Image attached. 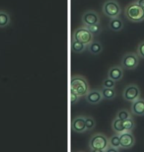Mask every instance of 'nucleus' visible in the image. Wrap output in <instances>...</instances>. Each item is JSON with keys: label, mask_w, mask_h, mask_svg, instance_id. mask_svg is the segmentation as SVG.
<instances>
[{"label": "nucleus", "mask_w": 144, "mask_h": 152, "mask_svg": "<svg viewBox=\"0 0 144 152\" xmlns=\"http://www.w3.org/2000/svg\"><path fill=\"white\" fill-rule=\"evenodd\" d=\"M85 124H86L87 130H92L96 126V121L92 117H86L85 118Z\"/></svg>", "instance_id": "nucleus-24"}, {"label": "nucleus", "mask_w": 144, "mask_h": 152, "mask_svg": "<svg viewBox=\"0 0 144 152\" xmlns=\"http://www.w3.org/2000/svg\"><path fill=\"white\" fill-rule=\"evenodd\" d=\"M72 132L77 133H83L86 132V124H85V117L83 115H77L73 118L71 124Z\"/></svg>", "instance_id": "nucleus-10"}, {"label": "nucleus", "mask_w": 144, "mask_h": 152, "mask_svg": "<svg viewBox=\"0 0 144 152\" xmlns=\"http://www.w3.org/2000/svg\"><path fill=\"white\" fill-rule=\"evenodd\" d=\"M131 114L137 117L144 115V99L139 98L131 104Z\"/></svg>", "instance_id": "nucleus-12"}, {"label": "nucleus", "mask_w": 144, "mask_h": 152, "mask_svg": "<svg viewBox=\"0 0 144 152\" xmlns=\"http://www.w3.org/2000/svg\"><path fill=\"white\" fill-rule=\"evenodd\" d=\"M87 48H88V50L90 51L92 54H94V56H98V54H100L103 50V45L98 41H93L90 45H87Z\"/></svg>", "instance_id": "nucleus-15"}, {"label": "nucleus", "mask_w": 144, "mask_h": 152, "mask_svg": "<svg viewBox=\"0 0 144 152\" xmlns=\"http://www.w3.org/2000/svg\"><path fill=\"white\" fill-rule=\"evenodd\" d=\"M122 98L125 101L134 102L135 100L140 98V89L135 84H129L124 88L122 92Z\"/></svg>", "instance_id": "nucleus-7"}, {"label": "nucleus", "mask_w": 144, "mask_h": 152, "mask_svg": "<svg viewBox=\"0 0 144 152\" xmlns=\"http://www.w3.org/2000/svg\"><path fill=\"white\" fill-rule=\"evenodd\" d=\"M138 64H139V57L134 53H125L121 58V66L122 67V69L133 70V69H135L138 66Z\"/></svg>", "instance_id": "nucleus-6"}, {"label": "nucleus", "mask_w": 144, "mask_h": 152, "mask_svg": "<svg viewBox=\"0 0 144 152\" xmlns=\"http://www.w3.org/2000/svg\"><path fill=\"white\" fill-rule=\"evenodd\" d=\"M136 54L138 56V57L144 59V41L140 42L139 45H137V53Z\"/></svg>", "instance_id": "nucleus-27"}, {"label": "nucleus", "mask_w": 144, "mask_h": 152, "mask_svg": "<svg viewBox=\"0 0 144 152\" xmlns=\"http://www.w3.org/2000/svg\"><path fill=\"white\" fill-rule=\"evenodd\" d=\"M134 2H135L137 5H139L141 8L144 9V0H135Z\"/></svg>", "instance_id": "nucleus-29"}, {"label": "nucleus", "mask_w": 144, "mask_h": 152, "mask_svg": "<svg viewBox=\"0 0 144 152\" xmlns=\"http://www.w3.org/2000/svg\"><path fill=\"white\" fill-rule=\"evenodd\" d=\"M85 97H86V101L91 105H97L103 101V97L100 90H90Z\"/></svg>", "instance_id": "nucleus-13"}, {"label": "nucleus", "mask_w": 144, "mask_h": 152, "mask_svg": "<svg viewBox=\"0 0 144 152\" xmlns=\"http://www.w3.org/2000/svg\"><path fill=\"white\" fill-rule=\"evenodd\" d=\"M103 88H108V89H113V88L115 87V82L114 80L110 78H106L104 79L103 81Z\"/></svg>", "instance_id": "nucleus-26"}, {"label": "nucleus", "mask_w": 144, "mask_h": 152, "mask_svg": "<svg viewBox=\"0 0 144 152\" xmlns=\"http://www.w3.org/2000/svg\"><path fill=\"white\" fill-rule=\"evenodd\" d=\"M87 48V45H85L81 42H79L75 39H72L71 42V50L75 53H81Z\"/></svg>", "instance_id": "nucleus-18"}, {"label": "nucleus", "mask_w": 144, "mask_h": 152, "mask_svg": "<svg viewBox=\"0 0 144 152\" xmlns=\"http://www.w3.org/2000/svg\"><path fill=\"white\" fill-rule=\"evenodd\" d=\"M90 152H105L104 150H98V149H91Z\"/></svg>", "instance_id": "nucleus-30"}, {"label": "nucleus", "mask_w": 144, "mask_h": 152, "mask_svg": "<svg viewBox=\"0 0 144 152\" xmlns=\"http://www.w3.org/2000/svg\"><path fill=\"white\" fill-rule=\"evenodd\" d=\"M103 13L111 19L119 17V14H121L119 4L115 0H107L103 5Z\"/></svg>", "instance_id": "nucleus-5"}, {"label": "nucleus", "mask_w": 144, "mask_h": 152, "mask_svg": "<svg viewBox=\"0 0 144 152\" xmlns=\"http://www.w3.org/2000/svg\"><path fill=\"white\" fill-rule=\"evenodd\" d=\"M73 39L85 45H89L94 41V36L85 27H80L77 28L73 33Z\"/></svg>", "instance_id": "nucleus-4"}, {"label": "nucleus", "mask_w": 144, "mask_h": 152, "mask_svg": "<svg viewBox=\"0 0 144 152\" xmlns=\"http://www.w3.org/2000/svg\"><path fill=\"white\" fill-rule=\"evenodd\" d=\"M79 152H82V151H79Z\"/></svg>", "instance_id": "nucleus-31"}, {"label": "nucleus", "mask_w": 144, "mask_h": 152, "mask_svg": "<svg viewBox=\"0 0 144 152\" xmlns=\"http://www.w3.org/2000/svg\"><path fill=\"white\" fill-rule=\"evenodd\" d=\"M109 146V138L103 133H96L92 135L90 140H89V147L91 149H98L104 150L107 149Z\"/></svg>", "instance_id": "nucleus-3"}, {"label": "nucleus", "mask_w": 144, "mask_h": 152, "mask_svg": "<svg viewBox=\"0 0 144 152\" xmlns=\"http://www.w3.org/2000/svg\"><path fill=\"white\" fill-rule=\"evenodd\" d=\"M124 28V21L119 17L113 18L109 22V29L113 32H119Z\"/></svg>", "instance_id": "nucleus-14"}, {"label": "nucleus", "mask_w": 144, "mask_h": 152, "mask_svg": "<svg viewBox=\"0 0 144 152\" xmlns=\"http://www.w3.org/2000/svg\"><path fill=\"white\" fill-rule=\"evenodd\" d=\"M112 129L114 132H115L116 133H122V132H124V127H122V123H121V121H119L118 120V118H115L114 121H113V123H112Z\"/></svg>", "instance_id": "nucleus-20"}, {"label": "nucleus", "mask_w": 144, "mask_h": 152, "mask_svg": "<svg viewBox=\"0 0 144 152\" xmlns=\"http://www.w3.org/2000/svg\"><path fill=\"white\" fill-rule=\"evenodd\" d=\"M105 152H119L118 149H116V148H114V147H111L109 145L108 147H107V149L105 150Z\"/></svg>", "instance_id": "nucleus-28"}, {"label": "nucleus", "mask_w": 144, "mask_h": 152, "mask_svg": "<svg viewBox=\"0 0 144 152\" xmlns=\"http://www.w3.org/2000/svg\"><path fill=\"white\" fill-rule=\"evenodd\" d=\"M101 94H102V97L104 100H108V101H111V100H114L116 96V91L115 88L113 89H108V88H102L100 90Z\"/></svg>", "instance_id": "nucleus-16"}, {"label": "nucleus", "mask_w": 144, "mask_h": 152, "mask_svg": "<svg viewBox=\"0 0 144 152\" xmlns=\"http://www.w3.org/2000/svg\"><path fill=\"white\" fill-rule=\"evenodd\" d=\"M84 27V26H83ZM85 28H87L89 31H90L92 33V35L95 36V35H98V34H100L101 33V26H100V24H97V25H92V26H87V27H85Z\"/></svg>", "instance_id": "nucleus-25"}, {"label": "nucleus", "mask_w": 144, "mask_h": 152, "mask_svg": "<svg viewBox=\"0 0 144 152\" xmlns=\"http://www.w3.org/2000/svg\"><path fill=\"white\" fill-rule=\"evenodd\" d=\"M69 87L73 88L77 95L79 97H83L86 96L89 93V84L88 81L86 80V78L84 76L81 75H74L70 78V83H69Z\"/></svg>", "instance_id": "nucleus-2"}, {"label": "nucleus", "mask_w": 144, "mask_h": 152, "mask_svg": "<svg viewBox=\"0 0 144 152\" xmlns=\"http://www.w3.org/2000/svg\"><path fill=\"white\" fill-rule=\"evenodd\" d=\"M124 15L130 22L140 23L144 20V9L133 1L125 7Z\"/></svg>", "instance_id": "nucleus-1"}, {"label": "nucleus", "mask_w": 144, "mask_h": 152, "mask_svg": "<svg viewBox=\"0 0 144 152\" xmlns=\"http://www.w3.org/2000/svg\"><path fill=\"white\" fill-rule=\"evenodd\" d=\"M124 77V69L121 66L119 65H115L112 66L108 71V78L112 79L115 82H118L119 80H121Z\"/></svg>", "instance_id": "nucleus-11"}, {"label": "nucleus", "mask_w": 144, "mask_h": 152, "mask_svg": "<svg viewBox=\"0 0 144 152\" xmlns=\"http://www.w3.org/2000/svg\"><path fill=\"white\" fill-rule=\"evenodd\" d=\"M109 145L111 147L116 148V149H118V148L121 147V141H119L118 134H115V135H113L112 137L109 138Z\"/></svg>", "instance_id": "nucleus-23"}, {"label": "nucleus", "mask_w": 144, "mask_h": 152, "mask_svg": "<svg viewBox=\"0 0 144 152\" xmlns=\"http://www.w3.org/2000/svg\"><path fill=\"white\" fill-rule=\"evenodd\" d=\"M121 123H122V127H124V132H131L135 129V121H134L132 118H127V120H125V121H121Z\"/></svg>", "instance_id": "nucleus-19"}, {"label": "nucleus", "mask_w": 144, "mask_h": 152, "mask_svg": "<svg viewBox=\"0 0 144 152\" xmlns=\"http://www.w3.org/2000/svg\"><path fill=\"white\" fill-rule=\"evenodd\" d=\"M10 15L6 11L0 10V28H5L10 24Z\"/></svg>", "instance_id": "nucleus-17"}, {"label": "nucleus", "mask_w": 144, "mask_h": 152, "mask_svg": "<svg viewBox=\"0 0 144 152\" xmlns=\"http://www.w3.org/2000/svg\"><path fill=\"white\" fill-rule=\"evenodd\" d=\"M82 23L84 27L97 25L100 23V16L96 11L87 10L82 14Z\"/></svg>", "instance_id": "nucleus-8"}, {"label": "nucleus", "mask_w": 144, "mask_h": 152, "mask_svg": "<svg viewBox=\"0 0 144 152\" xmlns=\"http://www.w3.org/2000/svg\"><path fill=\"white\" fill-rule=\"evenodd\" d=\"M80 97L77 95L76 91L73 89V88L69 87V102H70V105H75L77 104Z\"/></svg>", "instance_id": "nucleus-22"}, {"label": "nucleus", "mask_w": 144, "mask_h": 152, "mask_svg": "<svg viewBox=\"0 0 144 152\" xmlns=\"http://www.w3.org/2000/svg\"><path fill=\"white\" fill-rule=\"evenodd\" d=\"M131 118V114L129 113V111L125 110V109H121L119 110L118 113H116L115 115V118H118L119 121H125L127 118Z\"/></svg>", "instance_id": "nucleus-21"}, {"label": "nucleus", "mask_w": 144, "mask_h": 152, "mask_svg": "<svg viewBox=\"0 0 144 152\" xmlns=\"http://www.w3.org/2000/svg\"><path fill=\"white\" fill-rule=\"evenodd\" d=\"M119 141H121V148L124 149H129L133 147L135 144V137L131 132H124L122 133H119Z\"/></svg>", "instance_id": "nucleus-9"}]
</instances>
